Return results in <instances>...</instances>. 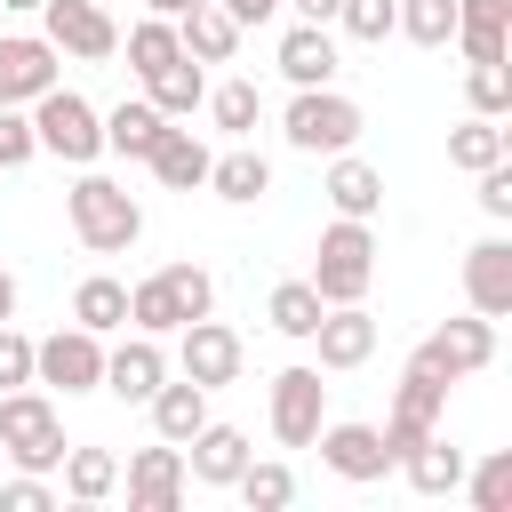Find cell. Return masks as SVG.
I'll return each mask as SVG.
<instances>
[{"instance_id":"obj_1","label":"cell","mask_w":512,"mask_h":512,"mask_svg":"<svg viewBox=\"0 0 512 512\" xmlns=\"http://www.w3.org/2000/svg\"><path fill=\"white\" fill-rule=\"evenodd\" d=\"M64 216H72V240H80L88 256H128V248L144 240V208H136V192L112 184V176H96V168L72 176Z\"/></svg>"},{"instance_id":"obj_2","label":"cell","mask_w":512,"mask_h":512,"mask_svg":"<svg viewBox=\"0 0 512 512\" xmlns=\"http://www.w3.org/2000/svg\"><path fill=\"white\" fill-rule=\"evenodd\" d=\"M200 312H216V280L200 264H160L128 288V328H144V336H176Z\"/></svg>"},{"instance_id":"obj_3","label":"cell","mask_w":512,"mask_h":512,"mask_svg":"<svg viewBox=\"0 0 512 512\" xmlns=\"http://www.w3.org/2000/svg\"><path fill=\"white\" fill-rule=\"evenodd\" d=\"M360 128H368V112H360L336 80H328V88H296V96H288V112H280L288 152H312V160L352 152V144H360Z\"/></svg>"},{"instance_id":"obj_4","label":"cell","mask_w":512,"mask_h":512,"mask_svg":"<svg viewBox=\"0 0 512 512\" xmlns=\"http://www.w3.org/2000/svg\"><path fill=\"white\" fill-rule=\"evenodd\" d=\"M0 448H8V464L16 472H56L64 464V416H56V400L40 392V384H16V392H0Z\"/></svg>"},{"instance_id":"obj_5","label":"cell","mask_w":512,"mask_h":512,"mask_svg":"<svg viewBox=\"0 0 512 512\" xmlns=\"http://www.w3.org/2000/svg\"><path fill=\"white\" fill-rule=\"evenodd\" d=\"M32 112V136H40V152H56L64 168H96L104 160V112L80 96V88H48V96H32L24 104Z\"/></svg>"},{"instance_id":"obj_6","label":"cell","mask_w":512,"mask_h":512,"mask_svg":"<svg viewBox=\"0 0 512 512\" xmlns=\"http://www.w3.org/2000/svg\"><path fill=\"white\" fill-rule=\"evenodd\" d=\"M304 280L320 288V304H368V280H376V232H368L360 216H336V224L320 232Z\"/></svg>"},{"instance_id":"obj_7","label":"cell","mask_w":512,"mask_h":512,"mask_svg":"<svg viewBox=\"0 0 512 512\" xmlns=\"http://www.w3.org/2000/svg\"><path fill=\"white\" fill-rule=\"evenodd\" d=\"M32 384H48V392H64V400H80V392H104V336L96 328H56V336H40L32 344Z\"/></svg>"},{"instance_id":"obj_8","label":"cell","mask_w":512,"mask_h":512,"mask_svg":"<svg viewBox=\"0 0 512 512\" xmlns=\"http://www.w3.org/2000/svg\"><path fill=\"white\" fill-rule=\"evenodd\" d=\"M40 40L56 48V56H80V64H104V56H120V24L104 16V0H40Z\"/></svg>"},{"instance_id":"obj_9","label":"cell","mask_w":512,"mask_h":512,"mask_svg":"<svg viewBox=\"0 0 512 512\" xmlns=\"http://www.w3.org/2000/svg\"><path fill=\"white\" fill-rule=\"evenodd\" d=\"M176 336H184V344H176V368H184L200 392H224V384H240V360H248V344H240L224 320H208V312H200V320H184Z\"/></svg>"},{"instance_id":"obj_10","label":"cell","mask_w":512,"mask_h":512,"mask_svg":"<svg viewBox=\"0 0 512 512\" xmlns=\"http://www.w3.org/2000/svg\"><path fill=\"white\" fill-rule=\"evenodd\" d=\"M416 360H424V368H440L448 384H464V376H480V368L496 360V320H488V312H464V320L432 328V336L416 344Z\"/></svg>"},{"instance_id":"obj_11","label":"cell","mask_w":512,"mask_h":512,"mask_svg":"<svg viewBox=\"0 0 512 512\" xmlns=\"http://www.w3.org/2000/svg\"><path fill=\"white\" fill-rule=\"evenodd\" d=\"M320 424H328V384H320V368H280V376H272V440H280V448H312Z\"/></svg>"},{"instance_id":"obj_12","label":"cell","mask_w":512,"mask_h":512,"mask_svg":"<svg viewBox=\"0 0 512 512\" xmlns=\"http://www.w3.org/2000/svg\"><path fill=\"white\" fill-rule=\"evenodd\" d=\"M120 488H128V512H176L184 504V448L176 440L136 448L128 472H120Z\"/></svg>"},{"instance_id":"obj_13","label":"cell","mask_w":512,"mask_h":512,"mask_svg":"<svg viewBox=\"0 0 512 512\" xmlns=\"http://www.w3.org/2000/svg\"><path fill=\"white\" fill-rule=\"evenodd\" d=\"M312 448H320V464H328L336 480H352V488H368V480H384V472H392V456H384V432H376V424H320V432H312Z\"/></svg>"},{"instance_id":"obj_14","label":"cell","mask_w":512,"mask_h":512,"mask_svg":"<svg viewBox=\"0 0 512 512\" xmlns=\"http://www.w3.org/2000/svg\"><path fill=\"white\" fill-rule=\"evenodd\" d=\"M304 344H312L320 368H336V376H344V368H368V352H376V312H368V304H328Z\"/></svg>"},{"instance_id":"obj_15","label":"cell","mask_w":512,"mask_h":512,"mask_svg":"<svg viewBox=\"0 0 512 512\" xmlns=\"http://www.w3.org/2000/svg\"><path fill=\"white\" fill-rule=\"evenodd\" d=\"M160 376H168V352H160V336H144V328L104 352V392L128 400V408H144V400L160 392Z\"/></svg>"},{"instance_id":"obj_16","label":"cell","mask_w":512,"mask_h":512,"mask_svg":"<svg viewBox=\"0 0 512 512\" xmlns=\"http://www.w3.org/2000/svg\"><path fill=\"white\" fill-rule=\"evenodd\" d=\"M464 304L488 312V320L512 312V240H504V232H488V240L464 248Z\"/></svg>"},{"instance_id":"obj_17","label":"cell","mask_w":512,"mask_h":512,"mask_svg":"<svg viewBox=\"0 0 512 512\" xmlns=\"http://www.w3.org/2000/svg\"><path fill=\"white\" fill-rule=\"evenodd\" d=\"M56 88V48L40 32H0V104H32Z\"/></svg>"},{"instance_id":"obj_18","label":"cell","mask_w":512,"mask_h":512,"mask_svg":"<svg viewBox=\"0 0 512 512\" xmlns=\"http://www.w3.org/2000/svg\"><path fill=\"white\" fill-rule=\"evenodd\" d=\"M248 456H256V448H248V432H240V424H216V416L184 440V472H192L200 488H232Z\"/></svg>"},{"instance_id":"obj_19","label":"cell","mask_w":512,"mask_h":512,"mask_svg":"<svg viewBox=\"0 0 512 512\" xmlns=\"http://www.w3.org/2000/svg\"><path fill=\"white\" fill-rule=\"evenodd\" d=\"M272 64H280V80H288V88H328V80L344 72V64H336V32H328V24H288Z\"/></svg>"},{"instance_id":"obj_20","label":"cell","mask_w":512,"mask_h":512,"mask_svg":"<svg viewBox=\"0 0 512 512\" xmlns=\"http://www.w3.org/2000/svg\"><path fill=\"white\" fill-rule=\"evenodd\" d=\"M448 48H464V64H504V48H512V0H456Z\"/></svg>"},{"instance_id":"obj_21","label":"cell","mask_w":512,"mask_h":512,"mask_svg":"<svg viewBox=\"0 0 512 512\" xmlns=\"http://www.w3.org/2000/svg\"><path fill=\"white\" fill-rule=\"evenodd\" d=\"M320 192H328V208L336 216H376L384 208V168H368L360 152H328V176H320Z\"/></svg>"},{"instance_id":"obj_22","label":"cell","mask_w":512,"mask_h":512,"mask_svg":"<svg viewBox=\"0 0 512 512\" xmlns=\"http://www.w3.org/2000/svg\"><path fill=\"white\" fill-rule=\"evenodd\" d=\"M208 160H216V152H208L192 128H176V120H168V136L144 152V168H152L168 192H200V184H208Z\"/></svg>"},{"instance_id":"obj_23","label":"cell","mask_w":512,"mask_h":512,"mask_svg":"<svg viewBox=\"0 0 512 512\" xmlns=\"http://www.w3.org/2000/svg\"><path fill=\"white\" fill-rule=\"evenodd\" d=\"M208 192H216V200H232V208H256V200L272 192V160H264L256 144H232V152H216V160H208Z\"/></svg>"},{"instance_id":"obj_24","label":"cell","mask_w":512,"mask_h":512,"mask_svg":"<svg viewBox=\"0 0 512 512\" xmlns=\"http://www.w3.org/2000/svg\"><path fill=\"white\" fill-rule=\"evenodd\" d=\"M160 136H168V112L152 96H128V104L104 112V152H120V160H144Z\"/></svg>"},{"instance_id":"obj_25","label":"cell","mask_w":512,"mask_h":512,"mask_svg":"<svg viewBox=\"0 0 512 512\" xmlns=\"http://www.w3.org/2000/svg\"><path fill=\"white\" fill-rule=\"evenodd\" d=\"M392 416H400V424L440 432V416H448V376H440V368H424V360L408 352V368H400V384H392Z\"/></svg>"},{"instance_id":"obj_26","label":"cell","mask_w":512,"mask_h":512,"mask_svg":"<svg viewBox=\"0 0 512 512\" xmlns=\"http://www.w3.org/2000/svg\"><path fill=\"white\" fill-rule=\"evenodd\" d=\"M144 408H152V440H176V448H184V440L208 424V392H200L192 376H176V384L160 376V392H152Z\"/></svg>"},{"instance_id":"obj_27","label":"cell","mask_w":512,"mask_h":512,"mask_svg":"<svg viewBox=\"0 0 512 512\" xmlns=\"http://www.w3.org/2000/svg\"><path fill=\"white\" fill-rule=\"evenodd\" d=\"M400 480H408L416 496H456V488H464V448H448L440 432H424V440L400 456Z\"/></svg>"},{"instance_id":"obj_28","label":"cell","mask_w":512,"mask_h":512,"mask_svg":"<svg viewBox=\"0 0 512 512\" xmlns=\"http://www.w3.org/2000/svg\"><path fill=\"white\" fill-rule=\"evenodd\" d=\"M176 40H184V56H192V64H232L240 24H232L216 0H200V8H184V16H176Z\"/></svg>"},{"instance_id":"obj_29","label":"cell","mask_w":512,"mask_h":512,"mask_svg":"<svg viewBox=\"0 0 512 512\" xmlns=\"http://www.w3.org/2000/svg\"><path fill=\"white\" fill-rule=\"evenodd\" d=\"M64 496L72 504H104V496H120V456L112 448H64Z\"/></svg>"},{"instance_id":"obj_30","label":"cell","mask_w":512,"mask_h":512,"mask_svg":"<svg viewBox=\"0 0 512 512\" xmlns=\"http://www.w3.org/2000/svg\"><path fill=\"white\" fill-rule=\"evenodd\" d=\"M72 320H80V328H96V336L128 328V280H112V272H88V280L72 288Z\"/></svg>"},{"instance_id":"obj_31","label":"cell","mask_w":512,"mask_h":512,"mask_svg":"<svg viewBox=\"0 0 512 512\" xmlns=\"http://www.w3.org/2000/svg\"><path fill=\"white\" fill-rule=\"evenodd\" d=\"M320 312H328V304H320L312 280H280V288L264 296V320H272V336H288V344H304V336L320 328Z\"/></svg>"},{"instance_id":"obj_32","label":"cell","mask_w":512,"mask_h":512,"mask_svg":"<svg viewBox=\"0 0 512 512\" xmlns=\"http://www.w3.org/2000/svg\"><path fill=\"white\" fill-rule=\"evenodd\" d=\"M144 96H152L168 120H192V112H200V96H208V72H200L192 56H176V64H160V72L144 80Z\"/></svg>"},{"instance_id":"obj_33","label":"cell","mask_w":512,"mask_h":512,"mask_svg":"<svg viewBox=\"0 0 512 512\" xmlns=\"http://www.w3.org/2000/svg\"><path fill=\"white\" fill-rule=\"evenodd\" d=\"M120 48H128V72H136V80H152L160 64H176V56H184L176 16H144V24H128V40H120Z\"/></svg>"},{"instance_id":"obj_34","label":"cell","mask_w":512,"mask_h":512,"mask_svg":"<svg viewBox=\"0 0 512 512\" xmlns=\"http://www.w3.org/2000/svg\"><path fill=\"white\" fill-rule=\"evenodd\" d=\"M448 160L464 168V176H480V168H496V160H512V144H504V128L496 120H464V128H448Z\"/></svg>"},{"instance_id":"obj_35","label":"cell","mask_w":512,"mask_h":512,"mask_svg":"<svg viewBox=\"0 0 512 512\" xmlns=\"http://www.w3.org/2000/svg\"><path fill=\"white\" fill-rule=\"evenodd\" d=\"M464 496L472 512H512V448H488L480 464H464Z\"/></svg>"},{"instance_id":"obj_36","label":"cell","mask_w":512,"mask_h":512,"mask_svg":"<svg viewBox=\"0 0 512 512\" xmlns=\"http://www.w3.org/2000/svg\"><path fill=\"white\" fill-rule=\"evenodd\" d=\"M200 104H208V120H216L224 136H248V128L264 120V96H256V80H224V88H208Z\"/></svg>"},{"instance_id":"obj_37","label":"cell","mask_w":512,"mask_h":512,"mask_svg":"<svg viewBox=\"0 0 512 512\" xmlns=\"http://www.w3.org/2000/svg\"><path fill=\"white\" fill-rule=\"evenodd\" d=\"M240 496H248V512H280V504H296V472L288 464H240V480H232Z\"/></svg>"},{"instance_id":"obj_38","label":"cell","mask_w":512,"mask_h":512,"mask_svg":"<svg viewBox=\"0 0 512 512\" xmlns=\"http://www.w3.org/2000/svg\"><path fill=\"white\" fill-rule=\"evenodd\" d=\"M392 32H408L416 48H448V32H456V0H400V24Z\"/></svg>"},{"instance_id":"obj_39","label":"cell","mask_w":512,"mask_h":512,"mask_svg":"<svg viewBox=\"0 0 512 512\" xmlns=\"http://www.w3.org/2000/svg\"><path fill=\"white\" fill-rule=\"evenodd\" d=\"M464 104H472L480 120H504V112H512V64H472V72H464Z\"/></svg>"},{"instance_id":"obj_40","label":"cell","mask_w":512,"mask_h":512,"mask_svg":"<svg viewBox=\"0 0 512 512\" xmlns=\"http://www.w3.org/2000/svg\"><path fill=\"white\" fill-rule=\"evenodd\" d=\"M336 24H344V40H392V24H400V0H344L336 8Z\"/></svg>"},{"instance_id":"obj_41","label":"cell","mask_w":512,"mask_h":512,"mask_svg":"<svg viewBox=\"0 0 512 512\" xmlns=\"http://www.w3.org/2000/svg\"><path fill=\"white\" fill-rule=\"evenodd\" d=\"M24 160H40L32 112H24V104H0V168H24Z\"/></svg>"},{"instance_id":"obj_42","label":"cell","mask_w":512,"mask_h":512,"mask_svg":"<svg viewBox=\"0 0 512 512\" xmlns=\"http://www.w3.org/2000/svg\"><path fill=\"white\" fill-rule=\"evenodd\" d=\"M480 216H488V224H512V160L480 168Z\"/></svg>"},{"instance_id":"obj_43","label":"cell","mask_w":512,"mask_h":512,"mask_svg":"<svg viewBox=\"0 0 512 512\" xmlns=\"http://www.w3.org/2000/svg\"><path fill=\"white\" fill-rule=\"evenodd\" d=\"M16 384H32V336H16L0 320V392H16Z\"/></svg>"},{"instance_id":"obj_44","label":"cell","mask_w":512,"mask_h":512,"mask_svg":"<svg viewBox=\"0 0 512 512\" xmlns=\"http://www.w3.org/2000/svg\"><path fill=\"white\" fill-rule=\"evenodd\" d=\"M56 496H48V472H16L8 488H0V512H48Z\"/></svg>"},{"instance_id":"obj_45","label":"cell","mask_w":512,"mask_h":512,"mask_svg":"<svg viewBox=\"0 0 512 512\" xmlns=\"http://www.w3.org/2000/svg\"><path fill=\"white\" fill-rule=\"evenodd\" d=\"M216 8H224L240 32H248V24H264V16H280V0H216Z\"/></svg>"},{"instance_id":"obj_46","label":"cell","mask_w":512,"mask_h":512,"mask_svg":"<svg viewBox=\"0 0 512 512\" xmlns=\"http://www.w3.org/2000/svg\"><path fill=\"white\" fill-rule=\"evenodd\" d=\"M280 8H296V24H336L344 0H280Z\"/></svg>"},{"instance_id":"obj_47","label":"cell","mask_w":512,"mask_h":512,"mask_svg":"<svg viewBox=\"0 0 512 512\" xmlns=\"http://www.w3.org/2000/svg\"><path fill=\"white\" fill-rule=\"evenodd\" d=\"M0 320H16V272L0 264Z\"/></svg>"},{"instance_id":"obj_48","label":"cell","mask_w":512,"mask_h":512,"mask_svg":"<svg viewBox=\"0 0 512 512\" xmlns=\"http://www.w3.org/2000/svg\"><path fill=\"white\" fill-rule=\"evenodd\" d=\"M184 8H200V0H144V16H184Z\"/></svg>"},{"instance_id":"obj_49","label":"cell","mask_w":512,"mask_h":512,"mask_svg":"<svg viewBox=\"0 0 512 512\" xmlns=\"http://www.w3.org/2000/svg\"><path fill=\"white\" fill-rule=\"evenodd\" d=\"M0 8H16V16H40V0H0Z\"/></svg>"}]
</instances>
